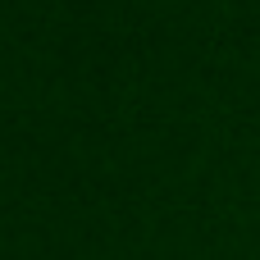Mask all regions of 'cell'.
I'll use <instances>...</instances> for the list:
<instances>
[]
</instances>
